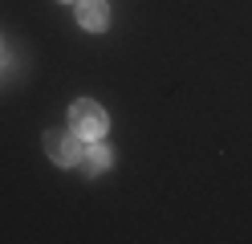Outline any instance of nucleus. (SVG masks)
<instances>
[{
	"label": "nucleus",
	"instance_id": "1",
	"mask_svg": "<svg viewBox=\"0 0 252 244\" xmlns=\"http://www.w3.org/2000/svg\"><path fill=\"white\" fill-rule=\"evenodd\" d=\"M106 126H110V118H106V110H102L98 102H90V98H77V102L69 106V130H73L77 139L98 142V139L106 135Z\"/></svg>",
	"mask_w": 252,
	"mask_h": 244
},
{
	"label": "nucleus",
	"instance_id": "3",
	"mask_svg": "<svg viewBox=\"0 0 252 244\" xmlns=\"http://www.w3.org/2000/svg\"><path fill=\"white\" fill-rule=\"evenodd\" d=\"M77 25L90 33H102L110 25V4L106 0H77Z\"/></svg>",
	"mask_w": 252,
	"mask_h": 244
},
{
	"label": "nucleus",
	"instance_id": "2",
	"mask_svg": "<svg viewBox=\"0 0 252 244\" xmlns=\"http://www.w3.org/2000/svg\"><path fill=\"white\" fill-rule=\"evenodd\" d=\"M45 155H49L57 167H73V163L82 159V139H77L73 130H49V135H45Z\"/></svg>",
	"mask_w": 252,
	"mask_h": 244
},
{
	"label": "nucleus",
	"instance_id": "4",
	"mask_svg": "<svg viewBox=\"0 0 252 244\" xmlns=\"http://www.w3.org/2000/svg\"><path fill=\"white\" fill-rule=\"evenodd\" d=\"M86 167H90V171H106V167H110V151H106L102 142H90V151H86Z\"/></svg>",
	"mask_w": 252,
	"mask_h": 244
}]
</instances>
